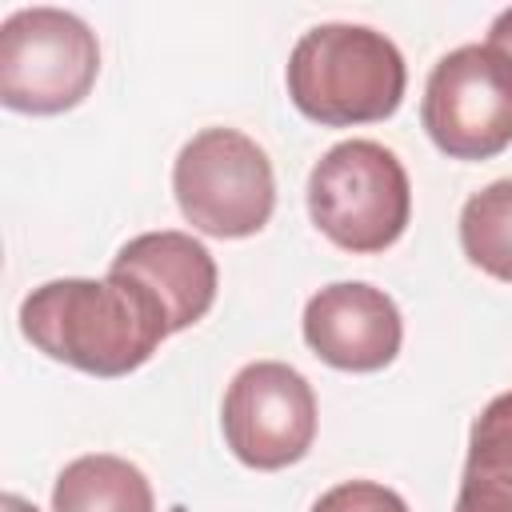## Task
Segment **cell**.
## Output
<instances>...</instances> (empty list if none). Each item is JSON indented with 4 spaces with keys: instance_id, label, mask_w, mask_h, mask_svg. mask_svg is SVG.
<instances>
[{
    "instance_id": "1",
    "label": "cell",
    "mask_w": 512,
    "mask_h": 512,
    "mask_svg": "<svg viewBox=\"0 0 512 512\" xmlns=\"http://www.w3.org/2000/svg\"><path fill=\"white\" fill-rule=\"evenodd\" d=\"M20 332L52 360L88 376H128L168 336L164 312L144 288L108 272L104 280H48L20 304Z\"/></svg>"
},
{
    "instance_id": "2",
    "label": "cell",
    "mask_w": 512,
    "mask_h": 512,
    "mask_svg": "<svg viewBox=\"0 0 512 512\" xmlns=\"http://www.w3.org/2000/svg\"><path fill=\"white\" fill-rule=\"evenodd\" d=\"M408 68L400 48L364 24H316L288 56L292 104L328 128L372 124L400 108Z\"/></svg>"
},
{
    "instance_id": "3",
    "label": "cell",
    "mask_w": 512,
    "mask_h": 512,
    "mask_svg": "<svg viewBox=\"0 0 512 512\" xmlns=\"http://www.w3.org/2000/svg\"><path fill=\"white\" fill-rule=\"evenodd\" d=\"M308 216L344 252H384L412 216L408 172L384 144L344 140L328 148L308 176Z\"/></svg>"
},
{
    "instance_id": "4",
    "label": "cell",
    "mask_w": 512,
    "mask_h": 512,
    "mask_svg": "<svg viewBox=\"0 0 512 512\" xmlns=\"http://www.w3.org/2000/svg\"><path fill=\"white\" fill-rule=\"evenodd\" d=\"M100 72L96 32L64 8H20L0 24V100L12 112L76 108Z\"/></svg>"
},
{
    "instance_id": "5",
    "label": "cell",
    "mask_w": 512,
    "mask_h": 512,
    "mask_svg": "<svg viewBox=\"0 0 512 512\" xmlns=\"http://www.w3.org/2000/svg\"><path fill=\"white\" fill-rule=\"evenodd\" d=\"M172 192L184 220L220 240L260 232L276 208L272 160L236 128L196 132L172 164Z\"/></svg>"
},
{
    "instance_id": "6",
    "label": "cell",
    "mask_w": 512,
    "mask_h": 512,
    "mask_svg": "<svg viewBox=\"0 0 512 512\" xmlns=\"http://www.w3.org/2000/svg\"><path fill=\"white\" fill-rule=\"evenodd\" d=\"M424 132L452 160H488L512 144V64L488 44L436 60L420 104Z\"/></svg>"
},
{
    "instance_id": "7",
    "label": "cell",
    "mask_w": 512,
    "mask_h": 512,
    "mask_svg": "<svg viewBox=\"0 0 512 512\" xmlns=\"http://www.w3.org/2000/svg\"><path fill=\"white\" fill-rule=\"evenodd\" d=\"M220 420L224 440L240 464L276 472L312 448L316 396L296 368L280 360H256L232 376Z\"/></svg>"
},
{
    "instance_id": "8",
    "label": "cell",
    "mask_w": 512,
    "mask_h": 512,
    "mask_svg": "<svg viewBox=\"0 0 512 512\" xmlns=\"http://www.w3.org/2000/svg\"><path fill=\"white\" fill-rule=\"evenodd\" d=\"M304 340L332 368L380 372L384 364L396 360L404 324L388 292L360 284V280H340V284L320 288L308 300Z\"/></svg>"
},
{
    "instance_id": "9",
    "label": "cell",
    "mask_w": 512,
    "mask_h": 512,
    "mask_svg": "<svg viewBox=\"0 0 512 512\" xmlns=\"http://www.w3.org/2000/svg\"><path fill=\"white\" fill-rule=\"evenodd\" d=\"M108 272L144 288L152 296V304L164 312L168 332L192 328L216 300V260L188 232L164 228V232L132 236L112 256Z\"/></svg>"
},
{
    "instance_id": "10",
    "label": "cell",
    "mask_w": 512,
    "mask_h": 512,
    "mask_svg": "<svg viewBox=\"0 0 512 512\" xmlns=\"http://www.w3.org/2000/svg\"><path fill=\"white\" fill-rule=\"evenodd\" d=\"M456 512H512V392L488 400L472 424Z\"/></svg>"
},
{
    "instance_id": "11",
    "label": "cell",
    "mask_w": 512,
    "mask_h": 512,
    "mask_svg": "<svg viewBox=\"0 0 512 512\" xmlns=\"http://www.w3.org/2000/svg\"><path fill=\"white\" fill-rule=\"evenodd\" d=\"M52 512H156V496L136 464L92 452L64 464L52 484Z\"/></svg>"
},
{
    "instance_id": "12",
    "label": "cell",
    "mask_w": 512,
    "mask_h": 512,
    "mask_svg": "<svg viewBox=\"0 0 512 512\" xmlns=\"http://www.w3.org/2000/svg\"><path fill=\"white\" fill-rule=\"evenodd\" d=\"M460 248L488 276L512 284V180H492L460 212Z\"/></svg>"
},
{
    "instance_id": "13",
    "label": "cell",
    "mask_w": 512,
    "mask_h": 512,
    "mask_svg": "<svg viewBox=\"0 0 512 512\" xmlns=\"http://www.w3.org/2000/svg\"><path fill=\"white\" fill-rule=\"evenodd\" d=\"M312 512H408L404 496L376 484V480H344L336 488H328Z\"/></svg>"
},
{
    "instance_id": "14",
    "label": "cell",
    "mask_w": 512,
    "mask_h": 512,
    "mask_svg": "<svg viewBox=\"0 0 512 512\" xmlns=\"http://www.w3.org/2000/svg\"><path fill=\"white\" fill-rule=\"evenodd\" d=\"M504 64H512V8H504L496 20H492V28H488V40H484Z\"/></svg>"
},
{
    "instance_id": "15",
    "label": "cell",
    "mask_w": 512,
    "mask_h": 512,
    "mask_svg": "<svg viewBox=\"0 0 512 512\" xmlns=\"http://www.w3.org/2000/svg\"><path fill=\"white\" fill-rule=\"evenodd\" d=\"M0 512H36V504H28V500L16 496V492H4V496H0Z\"/></svg>"
}]
</instances>
